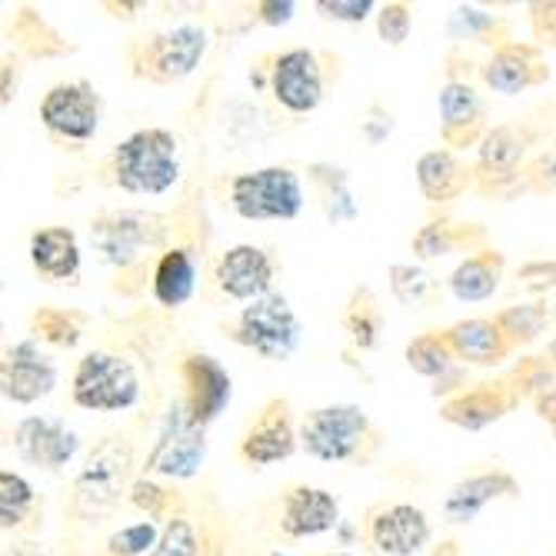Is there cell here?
Instances as JSON below:
<instances>
[{
  "instance_id": "obj_1",
  "label": "cell",
  "mask_w": 556,
  "mask_h": 556,
  "mask_svg": "<svg viewBox=\"0 0 556 556\" xmlns=\"http://www.w3.org/2000/svg\"><path fill=\"white\" fill-rule=\"evenodd\" d=\"M114 184L127 193L161 197L180 180L177 137L164 127H147L121 140L111 154Z\"/></svg>"
},
{
  "instance_id": "obj_2",
  "label": "cell",
  "mask_w": 556,
  "mask_h": 556,
  "mask_svg": "<svg viewBox=\"0 0 556 556\" xmlns=\"http://www.w3.org/2000/svg\"><path fill=\"white\" fill-rule=\"evenodd\" d=\"M300 446L320 464H364L377 446V430L361 407L333 403L303 417Z\"/></svg>"
},
{
  "instance_id": "obj_3",
  "label": "cell",
  "mask_w": 556,
  "mask_h": 556,
  "mask_svg": "<svg viewBox=\"0 0 556 556\" xmlns=\"http://www.w3.org/2000/svg\"><path fill=\"white\" fill-rule=\"evenodd\" d=\"M207 30L200 24H180L161 34L140 37L127 47V61L134 77H147L154 84H174L193 74L207 54Z\"/></svg>"
},
{
  "instance_id": "obj_4",
  "label": "cell",
  "mask_w": 556,
  "mask_h": 556,
  "mask_svg": "<svg viewBox=\"0 0 556 556\" xmlns=\"http://www.w3.org/2000/svg\"><path fill=\"white\" fill-rule=\"evenodd\" d=\"M71 396L80 410L93 414H121L140 400V377L130 361L117 353H87L74 370Z\"/></svg>"
},
{
  "instance_id": "obj_5",
  "label": "cell",
  "mask_w": 556,
  "mask_h": 556,
  "mask_svg": "<svg viewBox=\"0 0 556 556\" xmlns=\"http://www.w3.org/2000/svg\"><path fill=\"white\" fill-rule=\"evenodd\" d=\"M230 207L243 220H293L303 211V184L290 167H261L230 180Z\"/></svg>"
},
{
  "instance_id": "obj_6",
  "label": "cell",
  "mask_w": 556,
  "mask_h": 556,
  "mask_svg": "<svg viewBox=\"0 0 556 556\" xmlns=\"http://www.w3.org/2000/svg\"><path fill=\"white\" fill-rule=\"evenodd\" d=\"M300 320L287 296L267 293L254 303H247L233 324V340L247 350H254L264 361H287L300 343Z\"/></svg>"
},
{
  "instance_id": "obj_7",
  "label": "cell",
  "mask_w": 556,
  "mask_h": 556,
  "mask_svg": "<svg viewBox=\"0 0 556 556\" xmlns=\"http://www.w3.org/2000/svg\"><path fill=\"white\" fill-rule=\"evenodd\" d=\"M127 470H130V446L127 440L121 437H111L100 443L87 467L80 470L77 477V514L84 520H100L108 517L117 503H121V493H124V483H127Z\"/></svg>"
},
{
  "instance_id": "obj_8",
  "label": "cell",
  "mask_w": 556,
  "mask_h": 556,
  "mask_svg": "<svg viewBox=\"0 0 556 556\" xmlns=\"http://www.w3.org/2000/svg\"><path fill=\"white\" fill-rule=\"evenodd\" d=\"M40 124L58 140L87 143L100 127V93L87 80L50 87L40 100Z\"/></svg>"
},
{
  "instance_id": "obj_9",
  "label": "cell",
  "mask_w": 556,
  "mask_h": 556,
  "mask_svg": "<svg viewBox=\"0 0 556 556\" xmlns=\"http://www.w3.org/2000/svg\"><path fill=\"white\" fill-rule=\"evenodd\" d=\"M184 410L197 427L214 424L230 403V374L211 353H187L180 361Z\"/></svg>"
},
{
  "instance_id": "obj_10",
  "label": "cell",
  "mask_w": 556,
  "mask_h": 556,
  "mask_svg": "<svg viewBox=\"0 0 556 556\" xmlns=\"http://www.w3.org/2000/svg\"><path fill=\"white\" fill-rule=\"evenodd\" d=\"M270 93L290 114H311L324 100V71L314 50L293 47L274 61L270 71Z\"/></svg>"
},
{
  "instance_id": "obj_11",
  "label": "cell",
  "mask_w": 556,
  "mask_h": 556,
  "mask_svg": "<svg viewBox=\"0 0 556 556\" xmlns=\"http://www.w3.org/2000/svg\"><path fill=\"white\" fill-rule=\"evenodd\" d=\"M204 453H207L204 427H197L187 417L184 403H174L170 417L164 424V433L147 460V470L170 477V480H187L200 470V464H204Z\"/></svg>"
},
{
  "instance_id": "obj_12",
  "label": "cell",
  "mask_w": 556,
  "mask_h": 556,
  "mask_svg": "<svg viewBox=\"0 0 556 556\" xmlns=\"http://www.w3.org/2000/svg\"><path fill=\"white\" fill-rule=\"evenodd\" d=\"M364 530L370 546L387 556H417L430 543V520L414 503H387L370 510Z\"/></svg>"
},
{
  "instance_id": "obj_13",
  "label": "cell",
  "mask_w": 556,
  "mask_h": 556,
  "mask_svg": "<svg viewBox=\"0 0 556 556\" xmlns=\"http://www.w3.org/2000/svg\"><path fill=\"white\" fill-rule=\"evenodd\" d=\"M300 433L293 430V414L287 400H267L257 420L247 427L240 440V457L254 467H270L287 460L296 450Z\"/></svg>"
},
{
  "instance_id": "obj_14",
  "label": "cell",
  "mask_w": 556,
  "mask_h": 556,
  "mask_svg": "<svg viewBox=\"0 0 556 556\" xmlns=\"http://www.w3.org/2000/svg\"><path fill=\"white\" fill-rule=\"evenodd\" d=\"M214 280H217L224 296L254 303V300L270 293L274 261L267 257V250H261L254 243H237V247H230L220 254Z\"/></svg>"
},
{
  "instance_id": "obj_15",
  "label": "cell",
  "mask_w": 556,
  "mask_h": 556,
  "mask_svg": "<svg viewBox=\"0 0 556 556\" xmlns=\"http://www.w3.org/2000/svg\"><path fill=\"white\" fill-rule=\"evenodd\" d=\"M14 450L17 457L40 470H61L74 460L77 453V433L67 430L61 420L47 417H27L14 430Z\"/></svg>"
},
{
  "instance_id": "obj_16",
  "label": "cell",
  "mask_w": 556,
  "mask_h": 556,
  "mask_svg": "<svg viewBox=\"0 0 556 556\" xmlns=\"http://www.w3.org/2000/svg\"><path fill=\"white\" fill-rule=\"evenodd\" d=\"M337 523H340V503L330 490L300 483V486H290L283 493V507H280L283 536L307 540V536L327 533Z\"/></svg>"
},
{
  "instance_id": "obj_17",
  "label": "cell",
  "mask_w": 556,
  "mask_h": 556,
  "mask_svg": "<svg viewBox=\"0 0 556 556\" xmlns=\"http://www.w3.org/2000/svg\"><path fill=\"white\" fill-rule=\"evenodd\" d=\"M58 387L54 361L34 340L14 343L4 353V396L14 403H37Z\"/></svg>"
},
{
  "instance_id": "obj_18",
  "label": "cell",
  "mask_w": 556,
  "mask_h": 556,
  "mask_svg": "<svg viewBox=\"0 0 556 556\" xmlns=\"http://www.w3.org/2000/svg\"><path fill=\"white\" fill-rule=\"evenodd\" d=\"M437 108H440V137L446 147H470L480 137H486L483 134V104L470 84L450 80L437 97Z\"/></svg>"
},
{
  "instance_id": "obj_19",
  "label": "cell",
  "mask_w": 556,
  "mask_h": 556,
  "mask_svg": "<svg viewBox=\"0 0 556 556\" xmlns=\"http://www.w3.org/2000/svg\"><path fill=\"white\" fill-rule=\"evenodd\" d=\"M443 337L453 350V357L464 364H477V367H496L507 361L514 350L503 327L496 320H483V317L453 324L450 330H443Z\"/></svg>"
},
{
  "instance_id": "obj_20",
  "label": "cell",
  "mask_w": 556,
  "mask_h": 556,
  "mask_svg": "<svg viewBox=\"0 0 556 556\" xmlns=\"http://www.w3.org/2000/svg\"><path fill=\"white\" fill-rule=\"evenodd\" d=\"M93 240L104 250L111 264L130 267L134 261L143 257V250L150 243L161 240V230L154 227L150 217L140 214H121V217H104L93 224Z\"/></svg>"
},
{
  "instance_id": "obj_21",
  "label": "cell",
  "mask_w": 556,
  "mask_h": 556,
  "mask_svg": "<svg viewBox=\"0 0 556 556\" xmlns=\"http://www.w3.org/2000/svg\"><path fill=\"white\" fill-rule=\"evenodd\" d=\"M514 403H517V396L510 390H503V383H480L473 390L450 396L440 407V417L453 427L483 430V427L496 424L500 417H507Z\"/></svg>"
},
{
  "instance_id": "obj_22",
  "label": "cell",
  "mask_w": 556,
  "mask_h": 556,
  "mask_svg": "<svg viewBox=\"0 0 556 556\" xmlns=\"http://www.w3.org/2000/svg\"><path fill=\"white\" fill-rule=\"evenodd\" d=\"M546 67L540 61V50L530 43H503L496 54L490 58V64L483 67V80L490 90L496 93H520L540 80H546Z\"/></svg>"
},
{
  "instance_id": "obj_23",
  "label": "cell",
  "mask_w": 556,
  "mask_h": 556,
  "mask_svg": "<svg viewBox=\"0 0 556 556\" xmlns=\"http://www.w3.org/2000/svg\"><path fill=\"white\" fill-rule=\"evenodd\" d=\"M30 264L54 283H74L80 274V247L71 227H43L30 237Z\"/></svg>"
},
{
  "instance_id": "obj_24",
  "label": "cell",
  "mask_w": 556,
  "mask_h": 556,
  "mask_svg": "<svg viewBox=\"0 0 556 556\" xmlns=\"http://www.w3.org/2000/svg\"><path fill=\"white\" fill-rule=\"evenodd\" d=\"M520 493V483L503 473V470H493V473H477L464 483H457L450 490V496L443 500V514L450 523H470L490 500H500V496H517Z\"/></svg>"
},
{
  "instance_id": "obj_25",
  "label": "cell",
  "mask_w": 556,
  "mask_h": 556,
  "mask_svg": "<svg viewBox=\"0 0 556 556\" xmlns=\"http://www.w3.org/2000/svg\"><path fill=\"white\" fill-rule=\"evenodd\" d=\"M417 184L430 204H450L473 184L470 170L453 157V150H430L417 161Z\"/></svg>"
},
{
  "instance_id": "obj_26",
  "label": "cell",
  "mask_w": 556,
  "mask_h": 556,
  "mask_svg": "<svg viewBox=\"0 0 556 556\" xmlns=\"http://www.w3.org/2000/svg\"><path fill=\"white\" fill-rule=\"evenodd\" d=\"M154 300L167 311H177L197 290V261L187 247H170L154 267Z\"/></svg>"
},
{
  "instance_id": "obj_27",
  "label": "cell",
  "mask_w": 556,
  "mask_h": 556,
  "mask_svg": "<svg viewBox=\"0 0 556 556\" xmlns=\"http://www.w3.org/2000/svg\"><path fill=\"white\" fill-rule=\"evenodd\" d=\"M503 280V254L496 250H473V254L450 274V290L464 303L490 300Z\"/></svg>"
},
{
  "instance_id": "obj_28",
  "label": "cell",
  "mask_w": 556,
  "mask_h": 556,
  "mask_svg": "<svg viewBox=\"0 0 556 556\" xmlns=\"http://www.w3.org/2000/svg\"><path fill=\"white\" fill-rule=\"evenodd\" d=\"M523 161V137L517 127H496L480 140V177H510L517 174V164Z\"/></svg>"
},
{
  "instance_id": "obj_29",
  "label": "cell",
  "mask_w": 556,
  "mask_h": 556,
  "mask_svg": "<svg viewBox=\"0 0 556 556\" xmlns=\"http://www.w3.org/2000/svg\"><path fill=\"white\" fill-rule=\"evenodd\" d=\"M470 240H480V230H470L467 224H450V220H433L414 237V250L420 257H446L453 250L470 247Z\"/></svg>"
},
{
  "instance_id": "obj_30",
  "label": "cell",
  "mask_w": 556,
  "mask_h": 556,
  "mask_svg": "<svg viewBox=\"0 0 556 556\" xmlns=\"http://www.w3.org/2000/svg\"><path fill=\"white\" fill-rule=\"evenodd\" d=\"M34 503H37L34 486L24 477H17L11 470L0 473V520H4V530L21 527L30 517Z\"/></svg>"
},
{
  "instance_id": "obj_31",
  "label": "cell",
  "mask_w": 556,
  "mask_h": 556,
  "mask_svg": "<svg viewBox=\"0 0 556 556\" xmlns=\"http://www.w3.org/2000/svg\"><path fill=\"white\" fill-rule=\"evenodd\" d=\"M407 364L424 377H443L453 364V350L443 333H424L407 346Z\"/></svg>"
},
{
  "instance_id": "obj_32",
  "label": "cell",
  "mask_w": 556,
  "mask_h": 556,
  "mask_svg": "<svg viewBox=\"0 0 556 556\" xmlns=\"http://www.w3.org/2000/svg\"><path fill=\"white\" fill-rule=\"evenodd\" d=\"M390 290L400 303H407V307H424V303L433 296L437 283L427 270L420 267H410V264H396L390 267Z\"/></svg>"
},
{
  "instance_id": "obj_33",
  "label": "cell",
  "mask_w": 556,
  "mask_h": 556,
  "mask_svg": "<svg viewBox=\"0 0 556 556\" xmlns=\"http://www.w3.org/2000/svg\"><path fill=\"white\" fill-rule=\"evenodd\" d=\"M157 546H161L157 527L150 523V520H143V523H134V527L117 530V533L108 540V556H143V553L154 556Z\"/></svg>"
},
{
  "instance_id": "obj_34",
  "label": "cell",
  "mask_w": 556,
  "mask_h": 556,
  "mask_svg": "<svg viewBox=\"0 0 556 556\" xmlns=\"http://www.w3.org/2000/svg\"><path fill=\"white\" fill-rule=\"evenodd\" d=\"M34 330H37V337H43L50 343L74 346L84 333V320L77 314H67V311H40L34 317Z\"/></svg>"
},
{
  "instance_id": "obj_35",
  "label": "cell",
  "mask_w": 556,
  "mask_h": 556,
  "mask_svg": "<svg viewBox=\"0 0 556 556\" xmlns=\"http://www.w3.org/2000/svg\"><path fill=\"white\" fill-rule=\"evenodd\" d=\"M546 320H549V314H546V307H540V303H533V307H514V311H507V314H500V317H496V324L503 327V333L510 337V343H527V340H533V337L543 330Z\"/></svg>"
},
{
  "instance_id": "obj_36",
  "label": "cell",
  "mask_w": 556,
  "mask_h": 556,
  "mask_svg": "<svg viewBox=\"0 0 556 556\" xmlns=\"http://www.w3.org/2000/svg\"><path fill=\"white\" fill-rule=\"evenodd\" d=\"M410 27H414V14L407 4H383L380 14H377V30L383 37V43L390 47H400L403 40L410 37Z\"/></svg>"
},
{
  "instance_id": "obj_37",
  "label": "cell",
  "mask_w": 556,
  "mask_h": 556,
  "mask_svg": "<svg viewBox=\"0 0 556 556\" xmlns=\"http://www.w3.org/2000/svg\"><path fill=\"white\" fill-rule=\"evenodd\" d=\"M200 546H197V533L190 527V520L184 517H174L161 536V546L154 549V556H197Z\"/></svg>"
},
{
  "instance_id": "obj_38",
  "label": "cell",
  "mask_w": 556,
  "mask_h": 556,
  "mask_svg": "<svg viewBox=\"0 0 556 556\" xmlns=\"http://www.w3.org/2000/svg\"><path fill=\"white\" fill-rule=\"evenodd\" d=\"M346 330L353 333L361 346H374L377 343V333H380V314L374 307V296L367 300V307H353L346 314Z\"/></svg>"
},
{
  "instance_id": "obj_39",
  "label": "cell",
  "mask_w": 556,
  "mask_h": 556,
  "mask_svg": "<svg viewBox=\"0 0 556 556\" xmlns=\"http://www.w3.org/2000/svg\"><path fill=\"white\" fill-rule=\"evenodd\" d=\"M317 11L327 21L361 24V21H367L374 14V0H320Z\"/></svg>"
},
{
  "instance_id": "obj_40",
  "label": "cell",
  "mask_w": 556,
  "mask_h": 556,
  "mask_svg": "<svg viewBox=\"0 0 556 556\" xmlns=\"http://www.w3.org/2000/svg\"><path fill=\"white\" fill-rule=\"evenodd\" d=\"M530 180L536 187H549L556 190V147L549 150V154H543L533 167H530Z\"/></svg>"
},
{
  "instance_id": "obj_41",
  "label": "cell",
  "mask_w": 556,
  "mask_h": 556,
  "mask_svg": "<svg viewBox=\"0 0 556 556\" xmlns=\"http://www.w3.org/2000/svg\"><path fill=\"white\" fill-rule=\"evenodd\" d=\"M257 11L267 24H287L293 17V4H257Z\"/></svg>"
},
{
  "instance_id": "obj_42",
  "label": "cell",
  "mask_w": 556,
  "mask_h": 556,
  "mask_svg": "<svg viewBox=\"0 0 556 556\" xmlns=\"http://www.w3.org/2000/svg\"><path fill=\"white\" fill-rule=\"evenodd\" d=\"M546 353H549V361H553V364H556V337H553V340H549V346H546Z\"/></svg>"
},
{
  "instance_id": "obj_43",
  "label": "cell",
  "mask_w": 556,
  "mask_h": 556,
  "mask_svg": "<svg viewBox=\"0 0 556 556\" xmlns=\"http://www.w3.org/2000/svg\"><path fill=\"white\" fill-rule=\"evenodd\" d=\"M327 556H346V553H327Z\"/></svg>"
}]
</instances>
